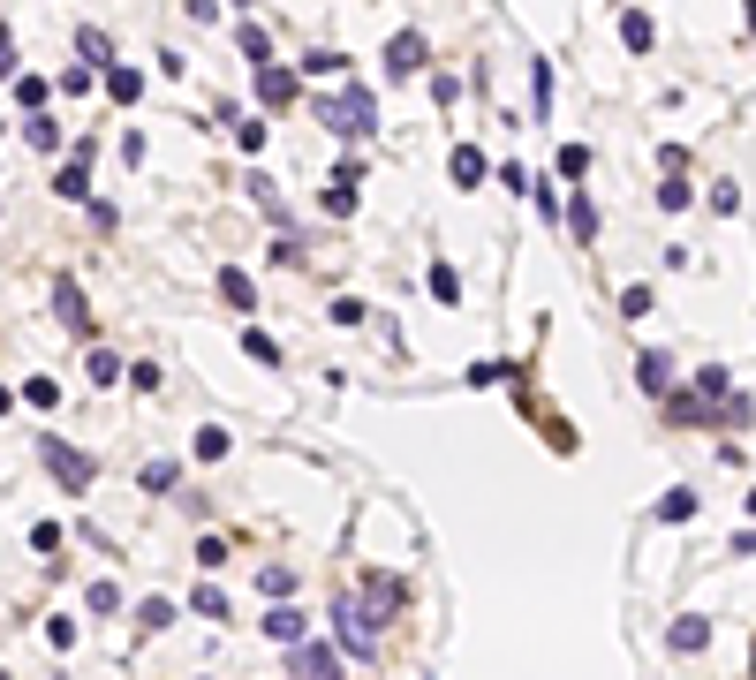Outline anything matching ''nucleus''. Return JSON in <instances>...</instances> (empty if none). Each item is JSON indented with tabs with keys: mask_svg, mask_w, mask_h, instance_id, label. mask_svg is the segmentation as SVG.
Instances as JSON below:
<instances>
[{
	"mask_svg": "<svg viewBox=\"0 0 756 680\" xmlns=\"http://www.w3.org/2000/svg\"><path fill=\"white\" fill-rule=\"evenodd\" d=\"M106 99H114V106H137L144 99V76H137V68H121V61H106Z\"/></svg>",
	"mask_w": 756,
	"mask_h": 680,
	"instance_id": "nucleus-10",
	"label": "nucleus"
},
{
	"mask_svg": "<svg viewBox=\"0 0 756 680\" xmlns=\"http://www.w3.org/2000/svg\"><path fill=\"white\" fill-rule=\"evenodd\" d=\"M227 129H235L242 152H265V121H258V114H235V106H227Z\"/></svg>",
	"mask_w": 756,
	"mask_h": 680,
	"instance_id": "nucleus-16",
	"label": "nucleus"
},
{
	"mask_svg": "<svg viewBox=\"0 0 756 680\" xmlns=\"http://www.w3.org/2000/svg\"><path fill=\"white\" fill-rule=\"evenodd\" d=\"M23 136H31L38 152H53V144H61V121H46V114H38V106H31V121H23Z\"/></svg>",
	"mask_w": 756,
	"mask_h": 680,
	"instance_id": "nucleus-23",
	"label": "nucleus"
},
{
	"mask_svg": "<svg viewBox=\"0 0 756 680\" xmlns=\"http://www.w3.org/2000/svg\"><path fill=\"white\" fill-rule=\"evenodd\" d=\"M431 295H439V303H454V295H462V280H454V265H431Z\"/></svg>",
	"mask_w": 756,
	"mask_h": 680,
	"instance_id": "nucleus-29",
	"label": "nucleus"
},
{
	"mask_svg": "<svg viewBox=\"0 0 756 680\" xmlns=\"http://www.w3.org/2000/svg\"><path fill=\"white\" fill-rule=\"evenodd\" d=\"M174 476H182V469H174V461H152V469H144V492H167Z\"/></svg>",
	"mask_w": 756,
	"mask_h": 680,
	"instance_id": "nucleus-39",
	"label": "nucleus"
},
{
	"mask_svg": "<svg viewBox=\"0 0 756 680\" xmlns=\"http://www.w3.org/2000/svg\"><path fill=\"white\" fill-rule=\"evenodd\" d=\"M53 189H61L69 204L91 197V144H76V152H69V167H61V182H53Z\"/></svg>",
	"mask_w": 756,
	"mask_h": 680,
	"instance_id": "nucleus-6",
	"label": "nucleus"
},
{
	"mask_svg": "<svg viewBox=\"0 0 756 680\" xmlns=\"http://www.w3.org/2000/svg\"><path fill=\"white\" fill-rule=\"evenodd\" d=\"M567 227H575V242H598V204L575 197V204H567Z\"/></svg>",
	"mask_w": 756,
	"mask_h": 680,
	"instance_id": "nucleus-17",
	"label": "nucleus"
},
{
	"mask_svg": "<svg viewBox=\"0 0 756 680\" xmlns=\"http://www.w3.org/2000/svg\"><path fill=\"white\" fill-rule=\"evenodd\" d=\"M242 53H250V61H273V46H265L258 23H242Z\"/></svg>",
	"mask_w": 756,
	"mask_h": 680,
	"instance_id": "nucleus-37",
	"label": "nucleus"
},
{
	"mask_svg": "<svg viewBox=\"0 0 756 680\" xmlns=\"http://www.w3.org/2000/svg\"><path fill=\"white\" fill-rule=\"evenodd\" d=\"M242 348H250V356H258V363H280V348H273V333H258V325H250V333H242Z\"/></svg>",
	"mask_w": 756,
	"mask_h": 680,
	"instance_id": "nucleus-30",
	"label": "nucleus"
},
{
	"mask_svg": "<svg viewBox=\"0 0 756 680\" xmlns=\"http://www.w3.org/2000/svg\"><path fill=\"white\" fill-rule=\"evenodd\" d=\"M447 174H454V189H477V182H484V152H477V144H462Z\"/></svg>",
	"mask_w": 756,
	"mask_h": 680,
	"instance_id": "nucleus-15",
	"label": "nucleus"
},
{
	"mask_svg": "<svg viewBox=\"0 0 756 680\" xmlns=\"http://www.w3.org/2000/svg\"><path fill=\"white\" fill-rule=\"evenodd\" d=\"M189 612H205V620H227V597L212 590V582H197V597H189Z\"/></svg>",
	"mask_w": 756,
	"mask_h": 680,
	"instance_id": "nucleus-26",
	"label": "nucleus"
},
{
	"mask_svg": "<svg viewBox=\"0 0 756 680\" xmlns=\"http://www.w3.org/2000/svg\"><path fill=\"white\" fill-rule=\"evenodd\" d=\"M0 76H16V38L0 31Z\"/></svg>",
	"mask_w": 756,
	"mask_h": 680,
	"instance_id": "nucleus-44",
	"label": "nucleus"
},
{
	"mask_svg": "<svg viewBox=\"0 0 756 680\" xmlns=\"http://www.w3.org/2000/svg\"><path fill=\"white\" fill-rule=\"evenodd\" d=\"M394 612H401V582H394V575H363L356 620H363V628H378V620H394Z\"/></svg>",
	"mask_w": 756,
	"mask_h": 680,
	"instance_id": "nucleus-2",
	"label": "nucleus"
},
{
	"mask_svg": "<svg viewBox=\"0 0 756 680\" xmlns=\"http://www.w3.org/2000/svg\"><path fill=\"white\" fill-rule=\"evenodd\" d=\"M658 204H666V212H681V204H688V182H681L673 167H666V189H658Z\"/></svg>",
	"mask_w": 756,
	"mask_h": 680,
	"instance_id": "nucleus-36",
	"label": "nucleus"
},
{
	"mask_svg": "<svg viewBox=\"0 0 756 680\" xmlns=\"http://www.w3.org/2000/svg\"><path fill=\"white\" fill-rule=\"evenodd\" d=\"M636 378H643V393H666V386H673V363H666V356H643Z\"/></svg>",
	"mask_w": 756,
	"mask_h": 680,
	"instance_id": "nucleus-21",
	"label": "nucleus"
},
{
	"mask_svg": "<svg viewBox=\"0 0 756 680\" xmlns=\"http://www.w3.org/2000/svg\"><path fill=\"white\" fill-rule=\"evenodd\" d=\"M288 650H295V658H288V665H295V673H310V680H326V673H333V665H341V658H333V650H326V643H303V635H295V643H288Z\"/></svg>",
	"mask_w": 756,
	"mask_h": 680,
	"instance_id": "nucleus-9",
	"label": "nucleus"
},
{
	"mask_svg": "<svg viewBox=\"0 0 756 680\" xmlns=\"http://www.w3.org/2000/svg\"><path fill=\"white\" fill-rule=\"evenodd\" d=\"M258 99L265 106H288L295 99V76H288V68H273V61H258Z\"/></svg>",
	"mask_w": 756,
	"mask_h": 680,
	"instance_id": "nucleus-11",
	"label": "nucleus"
},
{
	"mask_svg": "<svg viewBox=\"0 0 756 680\" xmlns=\"http://www.w3.org/2000/svg\"><path fill=\"white\" fill-rule=\"evenodd\" d=\"M560 174H567V182H575V174H590V152H583V144H567V152H560Z\"/></svg>",
	"mask_w": 756,
	"mask_h": 680,
	"instance_id": "nucleus-40",
	"label": "nucleus"
},
{
	"mask_svg": "<svg viewBox=\"0 0 756 680\" xmlns=\"http://www.w3.org/2000/svg\"><path fill=\"white\" fill-rule=\"evenodd\" d=\"M704 643H711V620H704V612H681V620L666 628V650H681V658H696Z\"/></svg>",
	"mask_w": 756,
	"mask_h": 680,
	"instance_id": "nucleus-5",
	"label": "nucleus"
},
{
	"mask_svg": "<svg viewBox=\"0 0 756 680\" xmlns=\"http://www.w3.org/2000/svg\"><path fill=\"white\" fill-rule=\"evenodd\" d=\"M666 416L673 424H711V401L704 393H681V401H666Z\"/></svg>",
	"mask_w": 756,
	"mask_h": 680,
	"instance_id": "nucleus-18",
	"label": "nucleus"
},
{
	"mask_svg": "<svg viewBox=\"0 0 756 680\" xmlns=\"http://www.w3.org/2000/svg\"><path fill=\"white\" fill-rule=\"evenodd\" d=\"M227 560V537H197V567H220Z\"/></svg>",
	"mask_w": 756,
	"mask_h": 680,
	"instance_id": "nucleus-41",
	"label": "nucleus"
},
{
	"mask_svg": "<svg viewBox=\"0 0 756 680\" xmlns=\"http://www.w3.org/2000/svg\"><path fill=\"white\" fill-rule=\"evenodd\" d=\"M265 635H273V643H295V635H303V612H295L288 597H280V605L265 612Z\"/></svg>",
	"mask_w": 756,
	"mask_h": 680,
	"instance_id": "nucleus-14",
	"label": "nucleus"
},
{
	"mask_svg": "<svg viewBox=\"0 0 756 680\" xmlns=\"http://www.w3.org/2000/svg\"><path fill=\"white\" fill-rule=\"evenodd\" d=\"M53 310H61V325H69V333H91V310H84V288H76V280H61V288H53Z\"/></svg>",
	"mask_w": 756,
	"mask_h": 680,
	"instance_id": "nucleus-8",
	"label": "nucleus"
},
{
	"mask_svg": "<svg viewBox=\"0 0 756 680\" xmlns=\"http://www.w3.org/2000/svg\"><path fill=\"white\" fill-rule=\"evenodd\" d=\"M76 53H84V61H114V46H106V31H84V38H76Z\"/></svg>",
	"mask_w": 756,
	"mask_h": 680,
	"instance_id": "nucleus-32",
	"label": "nucleus"
},
{
	"mask_svg": "<svg viewBox=\"0 0 756 680\" xmlns=\"http://www.w3.org/2000/svg\"><path fill=\"white\" fill-rule=\"evenodd\" d=\"M258 590H265V597H288V590H295V567H288V560L258 567Z\"/></svg>",
	"mask_w": 756,
	"mask_h": 680,
	"instance_id": "nucleus-22",
	"label": "nucleus"
},
{
	"mask_svg": "<svg viewBox=\"0 0 756 680\" xmlns=\"http://www.w3.org/2000/svg\"><path fill=\"white\" fill-rule=\"evenodd\" d=\"M326 212H333V220L356 212V182H348V174H333V182H326Z\"/></svg>",
	"mask_w": 756,
	"mask_h": 680,
	"instance_id": "nucleus-20",
	"label": "nucleus"
},
{
	"mask_svg": "<svg viewBox=\"0 0 756 680\" xmlns=\"http://www.w3.org/2000/svg\"><path fill=\"white\" fill-rule=\"evenodd\" d=\"M651 38H658V23L643 16V8H628V16H620V46H628V53H651Z\"/></svg>",
	"mask_w": 756,
	"mask_h": 680,
	"instance_id": "nucleus-13",
	"label": "nucleus"
},
{
	"mask_svg": "<svg viewBox=\"0 0 756 680\" xmlns=\"http://www.w3.org/2000/svg\"><path fill=\"white\" fill-rule=\"evenodd\" d=\"M333 628H341V650H348V658H363V665H371V628L356 620V605H341V612H333Z\"/></svg>",
	"mask_w": 756,
	"mask_h": 680,
	"instance_id": "nucleus-7",
	"label": "nucleus"
},
{
	"mask_svg": "<svg viewBox=\"0 0 756 680\" xmlns=\"http://www.w3.org/2000/svg\"><path fill=\"white\" fill-rule=\"evenodd\" d=\"M341 68H348L341 53H310V61H303V76H341Z\"/></svg>",
	"mask_w": 756,
	"mask_h": 680,
	"instance_id": "nucleus-38",
	"label": "nucleus"
},
{
	"mask_svg": "<svg viewBox=\"0 0 756 680\" xmlns=\"http://www.w3.org/2000/svg\"><path fill=\"white\" fill-rule=\"evenodd\" d=\"M318 121H326L333 136H363V129H378V99L363 84H348V91H333V99H318Z\"/></svg>",
	"mask_w": 756,
	"mask_h": 680,
	"instance_id": "nucleus-1",
	"label": "nucleus"
},
{
	"mask_svg": "<svg viewBox=\"0 0 756 680\" xmlns=\"http://www.w3.org/2000/svg\"><path fill=\"white\" fill-rule=\"evenodd\" d=\"M651 310H658L651 288H628V295H620V318H651Z\"/></svg>",
	"mask_w": 756,
	"mask_h": 680,
	"instance_id": "nucleus-27",
	"label": "nucleus"
},
{
	"mask_svg": "<svg viewBox=\"0 0 756 680\" xmlns=\"http://www.w3.org/2000/svg\"><path fill=\"white\" fill-rule=\"evenodd\" d=\"M46 469L61 476V484H69V492H91V454H76V446H61V439H46Z\"/></svg>",
	"mask_w": 756,
	"mask_h": 680,
	"instance_id": "nucleus-3",
	"label": "nucleus"
},
{
	"mask_svg": "<svg viewBox=\"0 0 756 680\" xmlns=\"http://www.w3.org/2000/svg\"><path fill=\"white\" fill-rule=\"evenodd\" d=\"M227 446H235V439H227L220 424H205V431H197V461H227Z\"/></svg>",
	"mask_w": 756,
	"mask_h": 680,
	"instance_id": "nucleus-24",
	"label": "nucleus"
},
{
	"mask_svg": "<svg viewBox=\"0 0 756 680\" xmlns=\"http://www.w3.org/2000/svg\"><path fill=\"white\" fill-rule=\"evenodd\" d=\"M220 295H227L235 310H258V280H250L242 265H227V272H220Z\"/></svg>",
	"mask_w": 756,
	"mask_h": 680,
	"instance_id": "nucleus-12",
	"label": "nucleus"
},
{
	"mask_svg": "<svg viewBox=\"0 0 756 680\" xmlns=\"http://www.w3.org/2000/svg\"><path fill=\"white\" fill-rule=\"evenodd\" d=\"M114 378H121V356L114 348H91V386H114Z\"/></svg>",
	"mask_w": 756,
	"mask_h": 680,
	"instance_id": "nucleus-25",
	"label": "nucleus"
},
{
	"mask_svg": "<svg viewBox=\"0 0 756 680\" xmlns=\"http://www.w3.org/2000/svg\"><path fill=\"white\" fill-rule=\"evenodd\" d=\"M137 620H144V628H167V620H174V605H167V597H144V605H137Z\"/></svg>",
	"mask_w": 756,
	"mask_h": 680,
	"instance_id": "nucleus-31",
	"label": "nucleus"
},
{
	"mask_svg": "<svg viewBox=\"0 0 756 680\" xmlns=\"http://www.w3.org/2000/svg\"><path fill=\"white\" fill-rule=\"evenodd\" d=\"M242 189H250V197H258V212H273V220L288 212V204H280V182H273V174H250Z\"/></svg>",
	"mask_w": 756,
	"mask_h": 680,
	"instance_id": "nucleus-19",
	"label": "nucleus"
},
{
	"mask_svg": "<svg viewBox=\"0 0 756 680\" xmlns=\"http://www.w3.org/2000/svg\"><path fill=\"white\" fill-rule=\"evenodd\" d=\"M46 643L53 650H76V620H46Z\"/></svg>",
	"mask_w": 756,
	"mask_h": 680,
	"instance_id": "nucleus-42",
	"label": "nucleus"
},
{
	"mask_svg": "<svg viewBox=\"0 0 756 680\" xmlns=\"http://www.w3.org/2000/svg\"><path fill=\"white\" fill-rule=\"evenodd\" d=\"M658 514H666V522H688V514H696V492H666V499H658Z\"/></svg>",
	"mask_w": 756,
	"mask_h": 680,
	"instance_id": "nucleus-28",
	"label": "nucleus"
},
{
	"mask_svg": "<svg viewBox=\"0 0 756 680\" xmlns=\"http://www.w3.org/2000/svg\"><path fill=\"white\" fill-rule=\"evenodd\" d=\"M16 106H46V76H16Z\"/></svg>",
	"mask_w": 756,
	"mask_h": 680,
	"instance_id": "nucleus-33",
	"label": "nucleus"
},
{
	"mask_svg": "<svg viewBox=\"0 0 756 680\" xmlns=\"http://www.w3.org/2000/svg\"><path fill=\"white\" fill-rule=\"evenodd\" d=\"M726 386H734L726 371H696V393H704V401H726Z\"/></svg>",
	"mask_w": 756,
	"mask_h": 680,
	"instance_id": "nucleus-34",
	"label": "nucleus"
},
{
	"mask_svg": "<svg viewBox=\"0 0 756 680\" xmlns=\"http://www.w3.org/2000/svg\"><path fill=\"white\" fill-rule=\"evenodd\" d=\"M23 401H31V408H53V401H61V386H53V378H31V386H23Z\"/></svg>",
	"mask_w": 756,
	"mask_h": 680,
	"instance_id": "nucleus-35",
	"label": "nucleus"
},
{
	"mask_svg": "<svg viewBox=\"0 0 756 680\" xmlns=\"http://www.w3.org/2000/svg\"><path fill=\"white\" fill-rule=\"evenodd\" d=\"M8 408H16V393H8V386H0V416H8Z\"/></svg>",
	"mask_w": 756,
	"mask_h": 680,
	"instance_id": "nucleus-45",
	"label": "nucleus"
},
{
	"mask_svg": "<svg viewBox=\"0 0 756 680\" xmlns=\"http://www.w3.org/2000/svg\"><path fill=\"white\" fill-rule=\"evenodd\" d=\"M159 378H167L159 363H137V371H129V386H137V393H159Z\"/></svg>",
	"mask_w": 756,
	"mask_h": 680,
	"instance_id": "nucleus-43",
	"label": "nucleus"
},
{
	"mask_svg": "<svg viewBox=\"0 0 756 680\" xmlns=\"http://www.w3.org/2000/svg\"><path fill=\"white\" fill-rule=\"evenodd\" d=\"M424 68V31H394L386 38V76H416Z\"/></svg>",
	"mask_w": 756,
	"mask_h": 680,
	"instance_id": "nucleus-4",
	"label": "nucleus"
}]
</instances>
